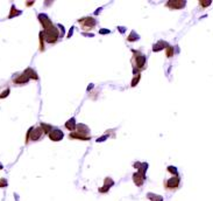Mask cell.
I'll list each match as a JSON object with an SVG mask.
<instances>
[{"mask_svg": "<svg viewBox=\"0 0 213 201\" xmlns=\"http://www.w3.org/2000/svg\"><path fill=\"white\" fill-rule=\"evenodd\" d=\"M42 32H43V38H44L46 42H48V43H55L58 41V39L61 36H62V34L59 33L58 28L55 25L47 28V29H43Z\"/></svg>", "mask_w": 213, "mask_h": 201, "instance_id": "obj_1", "label": "cell"}, {"mask_svg": "<svg viewBox=\"0 0 213 201\" xmlns=\"http://www.w3.org/2000/svg\"><path fill=\"white\" fill-rule=\"evenodd\" d=\"M133 51V64H134V73L136 75V71L137 70H141L144 68V64H146V56L139 51V50H132Z\"/></svg>", "mask_w": 213, "mask_h": 201, "instance_id": "obj_2", "label": "cell"}, {"mask_svg": "<svg viewBox=\"0 0 213 201\" xmlns=\"http://www.w3.org/2000/svg\"><path fill=\"white\" fill-rule=\"evenodd\" d=\"M44 134V131L42 130L41 126H32L28 130V133L26 136V143L32 141H37L39 139H41Z\"/></svg>", "mask_w": 213, "mask_h": 201, "instance_id": "obj_3", "label": "cell"}, {"mask_svg": "<svg viewBox=\"0 0 213 201\" xmlns=\"http://www.w3.org/2000/svg\"><path fill=\"white\" fill-rule=\"evenodd\" d=\"M79 23H82V28L84 31H88L92 29V28L97 25V20L93 16H86V18H82L78 20Z\"/></svg>", "mask_w": 213, "mask_h": 201, "instance_id": "obj_4", "label": "cell"}, {"mask_svg": "<svg viewBox=\"0 0 213 201\" xmlns=\"http://www.w3.org/2000/svg\"><path fill=\"white\" fill-rule=\"evenodd\" d=\"M180 185V178L178 176H174L172 178L164 181V188L168 191H176Z\"/></svg>", "mask_w": 213, "mask_h": 201, "instance_id": "obj_5", "label": "cell"}, {"mask_svg": "<svg viewBox=\"0 0 213 201\" xmlns=\"http://www.w3.org/2000/svg\"><path fill=\"white\" fill-rule=\"evenodd\" d=\"M165 5H167V7L171 8V10H180V8L186 6V1H184V0H170Z\"/></svg>", "mask_w": 213, "mask_h": 201, "instance_id": "obj_6", "label": "cell"}, {"mask_svg": "<svg viewBox=\"0 0 213 201\" xmlns=\"http://www.w3.org/2000/svg\"><path fill=\"white\" fill-rule=\"evenodd\" d=\"M48 136H49V138H50L52 141H59V140L63 139L64 133H63V131H61L59 129L55 128V129H52V130L50 131V133H49Z\"/></svg>", "mask_w": 213, "mask_h": 201, "instance_id": "obj_7", "label": "cell"}, {"mask_svg": "<svg viewBox=\"0 0 213 201\" xmlns=\"http://www.w3.org/2000/svg\"><path fill=\"white\" fill-rule=\"evenodd\" d=\"M39 20H40V22L42 23V26H43L44 29H47V28H49V27H51V26L54 25V23L51 22V20L49 19V16H48L47 14H43V13L39 14Z\"/></svg>", "mask_w": 213, "mask_h": 201, "instance_id": "obj_8", "label": "cell"}, {"mask_svg": "<svg viewBox=\"0 0 213 201\" xmlns=\"http://www.w3.org/2000/svg\"><path fill=\"white\" fill-rule=\"evenodd\" d=\"M133 181L137 187H141L143 185V182L146 181V176H142L139 172H135L133 174Z\"/></svg>", "mask_w": 213, "mask_h": 201, "instance_id": "obj_9", "label": "cell"}, {"mask_svg": "<svg viewBox=\"0 0 213 201\" xmlns=\"http://www.w3.org/2000/svg\"><path fill=\"white\" fill-rule=\"evenodd\" d=\"M113 185H114V181H113L111 178H105V180H104V186L99 188V192H100V193H107L108 189H110Z\"/></svg>", "mask_w": 213, "mask_h": 201, "instance_id": "obj_10", "label": "cell"}, {"mask_svg": "<svg viewBox=\"0 0 213 201\" xmlns=\"http://www.w3.org/2000/svg\"><path fill=\"white\" fill-rule=\"evenodd\" d=\"M134 167L137 168V172L141 173L142 176H146V172L148 169V164L147 163H135Z\"/></svg>", "mask_w": 213, "mask_h": 201, "instance_id": "obj_11", "label": "cell"}, {"mask_svg": "<svg viewBox=\"0 0 213 201\" xmlns=\"http://www.w3.org/2000/svg\"><path fill=\"white\" fill-rule=\"evenodd\" d=\"M69 138H70V139H80V140H90V139H91V137L84 136V134H82V133H79V132H77V131L71 132V133L69 134Z\"/></svg>", "mask_w": 213, "mask_h": 201, "instance_id": "obj_12", "label": "cell"}, {"mask_svg": "<svg viewBox=\"0 0 213 201\" xmlns=\"http://www.w3.org/2000/svg\"><path fill=\"white\" fill-rule=\"evenodd\" d=\"M169 46V43L168 42H165V41H162V40H160L159 42H156V43H154V46H153V50L154 51H160V50H162V49H167V47Z\"/></svg>", "mask_w": 213, "mask_h": 201, "instance_id": "obj_13", "label": "cell"}, {"mask_svg": "<svg viewBox=\"0 0 213 201\" xmlns=\"http://www.w3.org/2000/svg\"><path fill=\"white\" fill-rule=\"evenodd\" d=\"M76 131L82 133V134H84V136H88L90 137V129L85 124H78L77 128H76Z\"/></svg>", "mask_w": 213, "mask_h": 201, "instance_id": "obj_14", "label": "cell"}, {"mask_svg": "<svg viewBox=\"0 0 213 201\" xmlns=\"http://www.w3.org/2000/svg\"><path fill=\"white\" fill-rule=\"evenodd\" d=\"M29 80H30V78H29V77L23 73V74L19 75L16 78H14L13 81H14V83H16V84H24V83H27Z\"/></svg>", "mask_w": 213, "mask_h": 201, "instance_id": "obj_15", "label": "cell"}, {"mask_svg": "<svg viewBox=\"0 0 213 201\" xmlns=\"http://www.w3.org/2000/svg\"><path fill=\"white\" fill-rule=\"evenodd\" d=\"M65 128H67L68 130H70L71 132L76 131V128H77V125H76V119H75V117L70 118V119H69V121L65 123Z\"/></svg>", "mask_w": 213, "mask_h": 201, "instance_id": "obj_16", "label": "cell"}, {"mask_svg": "<svg viewBox=\"0 0 213 201\" xmlns=\"http://www.w3.org/2000/svg\"><path fill=\"white\" fill-rule=\"evenodd\" d=\"M29 78H33V80H39V76H37V74H36V71L34 70V69H32V68H27L24 71H23Z\"/></svg>", "mask_w": 213, "mask_h": 201, "instance_id": "obj_17", "label": "cell"}, {"mask_svg": "<svg viewBox=\"0 0 213 201\" xmlns=\"http://www.w3.org/2000/svg\"><path fill=\"white\" fill-rule=\"evenodd\" d=\"M147 198L151 201H163V198L161 195H157V194H154V193H148Z\"/></svg>", "mask_w": 213, "mask_h": 201, "instance_id": "obj_18", "label": "cell"}, {"mask_svg": "<svg viewBox=\"0 0 213 201\" xmlns=\"http://www.w3.org/2000/svg\"><path fill=\"white\" fill-rule=\"evenodd\" d=\"M22 12L21 11H16V8H15V6L13 5L12 6V8H11V13H10V15H8V18L10 19H12L13 16H16V15H20Z\"/></svg>", "mask_w": 213, "mask_h": 201, "instance_id": "obj_19", "label": "cell"}, {"mask_svg": "<svg viewBox=\"0 0 213 201\" xmlns=\"http://www.w3.org/2000/svg\"><path fill=\"white\" fill-rule=\"evenodd\" d=\"M139 39H140L139 34H136L134 31H132V32H131V34H129V35H128V38H127V40H128V41H131V42L136 41V40H139Z\"/></svg>", "mask_w": 213, "mask_h": 201, "instance_id": "obj_20", "label": "cell"}, {"mask_svg": "<svg viewBox=\"0 0 213 201\" xmlns=\"http://www.w3.org/2000/svg\"><path fill=\"white\" fill-rule=\"evenodd\" d=\"M40 126H41V128H42V130L44 131V134H46V133H48V134H49V133H50V131L54 129L51 125H49V124H44V123H41V125H40Z\"/></svg>", "mask_w": 213, "mask_h": 201, "instance_id": "obj_21", "label": "cell"}, {"mask_svg": "<svg viewBox=\"0 0 213 201\" xmlns=\"http://www.w3.org/2000/svg\"><path fill=\"white\" fill-rule=\"evenodd\" d=\"M140 80H141V74L139 73V74H136L134 77H133V80H132V83H131V85L132 87H135V85L140 82Z\"/></svg>", "mask_w": 213, "mask_h": 201, "instance_id": "obj_22", "label": "cell"}, {"mask_svg": "<svg viewBox=\"0 0 213 201\" xmlns=\"http://www.w3.org/2000/svg\"><path fill=\"white\" fill-rule=\"evenodd\" d=\"M165 54H167V57H172L174 56V47H171L169 45L165 49Z\"/></svg>", "mask_w": 213, "mask_h": 201, "instance_id": "obj_23", "label": "cell"}, {"mask_svg": "<svg viewBox=\"0 0 213 201\" xmlns=\"http://www.w3.org/2000/svg\"><path fill=\"white\" fill-rule=\"evenodd\" d=\"M167 171L169 172V173L174 174V176H178V173H177V168H176V167H174V166H169V167L167 168Z\"/></svg>", "mask_w": 213, "mask_h": 201, "instance_id": "obj_24", "label": "cell"}, {"mask_svg": "<svg viewBox=\"0 0 213 201\" xmlns=\"http://www.w3.org/2000/svg\"><path fill=\"white\" fill-rule=\"evenodd\" d=\"M8 94H10V88H7L5 91H3L1 93V95H0V98H4V97H7L8 96Z\"/></svg>", "mask_w": 213, "mask_h": 201, "instance_id": "obj_25", "label": "cell"}, {"mask_svg": "<svg viewBox=\"0 0 213 201\" xmlns=\"http://www.w3.org/2000/svg\"><path fill=\"white\" fill-rule=\"evenodd\" d=\"M7 186V180L5 178H1L0 179V187H6Z\"/></svg>", "mask_w": 213, "mask_h": 201, "instance_id": "obj_26", "label": "cell"}, {"mask_svg": "<svg viewBox=\"0 0 213 201\" xmlns=\"http://www.w3.org/2000/svg\"><path fill=\"white\" fill-rule=\"evenodd\" d=\"M199 4H200V6H203V7H206V6L211 5V1H199Z\"/></svg>", "mask_w": 213, "mask_h": 201, "instance_id": "obj_27", "label": "cell"}, {"mask_svg": "<svg viewBox=\"0 0 213 201\" xmlns=\"http://www.w3.org/2000/svg\"><path fill=\"white\" fill-rule=\"evenodd\" d=\"M99 33L100 34H108V33H111V31H108V29H100Z\"/></svg>", "mask_w": 213, "mask_h": 201, "instance_id": "obj_28", "label": "cell"}, {"mask_svg": "<svg viewBox=\"0 0 213 201\" xmlns=\"http://www.w3.org/2000/svg\"><path fill=\"white\" fill-rule=\"evenodd\" d=\"M106 138H107V136H103V137L98 138V139H97V141H98V143H100V141H104V140H105Z\"/></svg>", "mask_w": 213, "mask_h": 201, "instance_id": "obj_29", "label": "cell"}, {"mask_svg": "<svg viewBox=\"0 0 213 201\" xmlns=\"http://www.w3.org/2000/svg\"><path fill=\"white\" fill-rule=\"evenodd\" d=\"M118 29H119V32L124 33V32H125V27H118Z\"/></svg>", "mask_w": 213, "mask_h": 201, "instance_id": "obj_30", "label": "cell"}, {"mask_svg": "<svg viewBox=\"0 0 213 201\" xmlns=\"http://www.w3.org/2000/svg\"><path fill=\"white\" fill-rule=\"evenodd\" d=\"M72 32H73V27H72V28H71V29H70V33H69V35H68V38H70V36H71V34H72Z\"/></svg>", "mask_w": 213, "mask_h": 201, "instance_id": "obj_31", "label": "cell"}, {"mask_svg": "<svg viewBox=\"0 0 213 201\" xmlns=\"http://www.w3.org/2000/svg\"><path fill=\"white\" fill-rule=\"evenodd\" d=\"M3 168H4V166H3V164H1V163H0V169H3Z\"/></svg>", "mask_w": 213, "mask_h": 201, "instance_id": "obj_32", "label": "cell"}]
</instances>
